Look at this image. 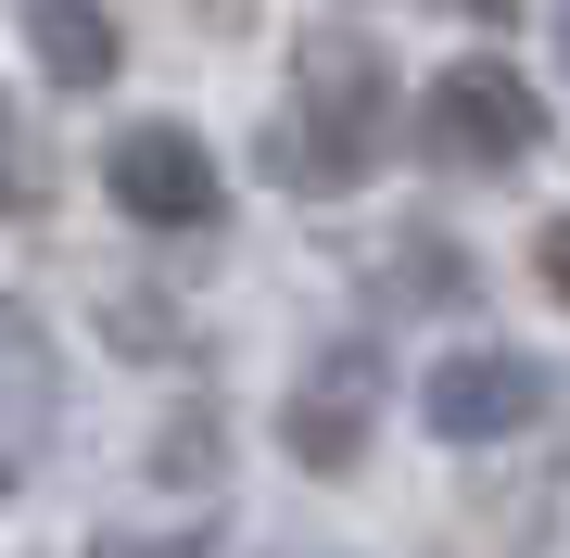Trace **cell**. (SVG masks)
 I'll list each match as a JSON object with an SVG mask.
<instances>
[{
	"label": "cell",
	"instance_id": "6da1fadb",
	"mask_svg": "<svg viewBox=\"0 0 570 558\" xmlns=\"http://www.w3.org/2000/svg\"><path fill=\"white\" fill-rule=\"evenodd\" d=\"M546 140V89L520 77V63H444L431 77V153L444 166H520V153Z\"/></svg>",
	"mask_w": 570,
	"mask_h": 558
},
{
	"label": "cell",
	"instance_id": "7a4b0ae2",
	"mask_svg": "<svg viewBox=\"0 0 570 558\" xmlns=\"http://www.w3.org/2000/svg\"><path fill=\"white\" fill-rule=\"evenodd\" d=\"M393 127V63L367 39H305V166L355 178Z\"/></svg>",
	"mask_w": 570,
	"mask_h": 558
},
{
	"label": "cell",
	"instance_id": "3957f363",
	"mask_svg": "<svg viewBox=\"0 0 570 558\" xmlns=\"http://www.w3.org/2000/svg\"><path fill=\"white\" fill-rule=\"evenodd\" d=\"M419 419H431L444 444H508V432L546 419V369L508 355V343H469V355H444V369L419 381Z\"/></svg>",
	"mask_w": 570,
	"mask_h": 558
},
{
	"label": "cell",
	"instance_id": "277c9868",
	"mask_svg": "<svg viewBox=\"0 0 570 558\" xmlns=\"http://www.w3.org/2000/svg\"><path fill=\"white\" fill-rule=\"evenodd\" d=\"M102 178H115V204L140 216V228H204V216L228 204L216 153L190 140V127H127V140L102 153Z\"/></svg>",
	"mask_w": 570,
	"mask_h": 558
},
{
	"label": "cell",
	"instance_id": "5b68a950",
	"mask_svg": "<svg viewBox=\"0 0 570 558\" xmlns=\"http://www.w3.org/2000/svg\"><path fill=\"white\" fill-rule=\"evenodd\" d=\"M367 407H381V355L367 343H330L317 369H305V393H292V457L305 470H355V444H367Z\"/></svg>",
	"mask_w": 570,
	"mask_h": 558
},
{
	"label": "cell",
	"instance_id": "8992f818",
	"mask_svg": "<svg viewBox=\"0 0 570 558\" xmlns=\"http://www.w3.org/2000/svg\"><path fill=\"white\" fill-rule=\"evenodd\" d=\"M39 444H51V355H39V331H26L13 305H0V482Z\"/></svg>",
	"mask_w": 570,
	"mask_h": 558
},
{
	"label": "cell",
	"instance_id": "52a82bcc",
	"mask_svg": "<svg viewBox=\"0 0 570 558\" xmlns=\"http://www.w3.org/2000/svg\"><path fill=\"white\" fill-rule=\"evenodd\" d=\"M26 51H39L51 89H102L115 77V26L89 13V0H26Z\"/></svg>",
	"mask_w": 570,
	"mask_h": 558
},
{
	"label": "cell",
	"instance_id": "ba28073f",
	"mask_svg": "<svg viewBox=\"0 0 570 558\" xmlns=\"http://www.w3.org/2000/svg\"><path fill=\"white\" fill-rule=\"evenodd\" d=\"M89 558H216V546H204V533H102Z\"/></svg>",
	"mask_w": 570,
	"mask_h": 558
},
{
	"label": "cell",
	"instance_id": "9c48e42d",
	"mask_svg": "<svg viewBox=\"0 0 570 558\" xmlns=\"http://www.w3.org/2000/svg\"><path fill=\"white\" fill-rule=\"evenodd\" d=\"M532 267H546V292L570 305V216H546V242H532Z\"/></svg>",
	"mask_w": 570,
	"mask_h": 558
},
{
	"label": "cell",
	"instance_id": "30bf717a",
	"mask_svg": "<svg viewBox=\"0 0 570 558\" xmlns=\"http://www.w3.org/2000/svg\"><path fill=\"white\" fill-rule=\"evenodd\" d=\"M26 204V153H13V102H0V216Z\"/></svg>",
	"mask_w": 570,
	"mask_h": 558
},
{
	"label": "cell",
	"instance_id": "8fae6325",
	"mask_svg": "<svg viewBox=\"0 0 570 558\" xmlns=\"http://www.w3.org/2000/svg\"><path fill=\"white\" fill-rule=\"evenodd\" d=\"M456 13H469V26H508V13H532V0H456Z\"/></svg>",
	"mask_w": 570,
	"mask_h": 558
},
{
	"label": "cell",
	"instance_id": "7c38bea8",
	"mask_svg": "<svg viewBox=\"0 0 570 558\" xmlns=\"http://www.w3.org/2000/svg\"><path fill=\"white\" fill-rule=\"evenodd\" d=\"M558 63H570V0H558Z\"/></svg>",
	"mask_w": 570,
	"mask_h": 558
}]
</instances>
